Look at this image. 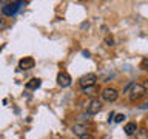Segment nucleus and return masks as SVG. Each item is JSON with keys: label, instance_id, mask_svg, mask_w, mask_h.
Masks as SVG:
<instances>
[{"label": "nucleus", "instance_id": "obj_1", "mask_svg": "<svg viewBox=\"0 0 148 139\" xmlns=\"http://www.w3.org/2000/svg\"><path fill=\"white\" fill-rule=\"evenodd\" d=\"M128 93H130V99L131 100H139L147 91H145V88H143V85H140V83H133Z\"/></svg>", "mask_w": 148, "mask_h": 139}, {"label": "nucleus", "instance_id": "obj_2", "mask_svg": "<svg viewBox=\"0 0 148 139\" xmlns=\"http://www.w3.org/2000/svg\"><path fill=\"white\" fill-rule=\"evenodd\" d=\"M96 82H97V76H96V74H92V73H88V74H85V76H82L80 81H79V83H80L83 88L94 87Z\"/></svg>", "mask_w": 148, "mask_h": 139}, {"label": "nucleus", "instance_id": "obj_3", "mask_svg": "<svg viewBox=\"0 0 148 139\" xmlns=\"http://www.w3.org/2000/svg\"><path fill=\"white\" fill-rule=\"evenodd\" d=\"M20 5H23V2H11V3H6V5L2 8V12L5 14V16H14V14L18 11Z\"/></svg>", "mask_w": 148, "mask_h": 139}, {"label": "nucleus", "instance_id": "obj_4", "mask_svg": "<svg viewBox=\"0 0 148 139\" xmlns=\"http://www.w3.org/2000/svg\"><path fill=\"white\" fill-rule=\"evenodd\" d=\"M117 96H119V93L113 87H108V88H105V90L102 91V99L106 100V102H114L116 99H117Z\"/></svg>", "mask_w": 148, "mask_h": 139}, {"label": "nucleus", "instance_id": "obj_5", "mask_svg": "<svg viewBox=\"0 0 148 139\" xmlns=\"http://www.w3.org/2000/svg\"><path fill=\"white\" fill-rule=\"evenodd\" d=\"M57 85L62 87V88L69 87V85H71V76H69L66 71H60L57 74Z\"/></svg>", "mask_w": 148, "mask_h": 139}, {"label": "nucleus", "instance_id": "obj_6", "mask_svg": "<svg viewBox=\"0 0 148 139\" xmlns=\"http://www.w3.org/2000/svg\"><path fill=\"white\" fill-rule=\"evenodd\" d=\"M73 133L76 134V136H79V138H86L88 136V128H86V125H83V124H74L73 125Z\"/></svg>", "mask_w": 148, "mask_h": 139}, {"label": "nucleus", "instance_id": "obj_7", "mask_svg": "<svg viewBox=\"0 0 148 139\" xmlns=\"http://www.w3.org/2000/svg\"><path fill=\"white\" fill-rule=\"evenodd\" d=\"M100 110H102V102L99 99H92L90 104H88V107H86L88 114H96V113H99Z\"/></svg>", "mask_w": 148, "mask_h": 139}, {"label": "nucleus", "instance_id": "obj_8", "mask_svg": "<svg viewBox=\"0 0 148 139\" xmlns=\"http://www.w3.org/2000/svg\"><path fill=\"white\" fill-rule=\"evenodd\" d=\"M34 65H36V62L32 57H23L18 62V68L20 70H31V68H34Z\"/></svg>", "mask_w": 148, "mask_h": 139}, {"label": "nucleus", "instance_id": "obj_9", "mask_svg": "<svg viewBox=\"0 0 148 139\" xmlns=\"http://www.w3.org/2000/svg\"><path fill=\"white\" fill-rule=\"evenodd\" d=\"M125 134H128V136H133L134 133H137V125L136 122H128L127 125H125Z\"/></svg>", "mask_w": 148, "mask_h": 139}, {"label": "nucleus", "instance_id": "obj_10", "mask_svg": "<svg viewBox=\"0 0 148 139\" xmlns=\"http://www.w3.org/2000/svg\"><path fill=\"white\" fill-rule=\"evenodd\" d=\"M42 85V81H40V79H31V81L29 82H26V88H28V90H36V88H39Z\"/></svg>", "mask_w": 148, "mask_h": 139}, {"label": "nucleus", "instance_id": "obj_11", "mask_svg": "<svg viewBox=\"0 0 148 139\" xmlns=\"http://www.w3.org/2000/svg\"><path fill=\"white\" fill-rule=\"evenodd\" d=\"M114 120L117 124H120V122H123L125 120V114H116V118H114Z\"/></svg>", "mask_w": 148, "mask_h": 139}, {"label": "nucleus", "instance_id": "obj_12", "mask_svg": "<svg viewBox=\"0 0 148 139\" xmlns=\"http://www.w3.org/2000/svg\"><path fill=\"white\" fill-rule=\"evenodd\" d=\"M140 68H142V70H148V57H145V59L140 62Z\"/></svg>", "mask_w": 148, "mask_h": 139}, {"label": "nucleus", "instance_id": "obj_13", "mask_svg": "<svg viewBox=\"0 0 148 139\" xmlns=\"http://www.w3.org/2000/svg\"><path fill=\"white\" fill-rule=\"evenodd\" d=\"M105 42H106V45H108V46H113V45H114V40H113V37H106V39H105Z\"/></svg>", "mask_w": 148, "mask_h": 139}, {"label": "nucleus", "instance_id": "obj_14", "mask_svg": "<svg viewBox=\"0 0 148 139\" xmlns=\"http://www.w3.org/2000/svg\"><path fill=\"white\" fill-rule=\"evenodd\" d=\"M147 138H148V134L145 131H140V133L137 134V139H147Z\"/></svg>", "mask_w": 148, "mask_h": 139}, {"label": "nucleus", "instance_id": "obj_15", "mask_svg": "<svg viewBox=\"0 0 148 139\" xmlns=\"http://www.w3.org/2000/svg\"><path fill=\"white\" fill-rule=\"evenodd\" d=\"M83 91H85V94H94V93H92V87H90V88H83Z\"/></svg>", "mask_w": 148, "mask_h": 139}, {"label": "nucleus", "instance_id": "obj_16", "mask_svg": "<svg viewBox=\"0 0 148 139\" xmlns=\"http://www.w3.org/2000/svg\"><path fill=\"white\" fill-rule=\"evenodd\" d=\"M114 118H116V114H114V113H111V114H110V118H108V122L111 124V122L114 120Z\"/></svg>", "mask_w": 148, "mask_h": 139}, {"label": "nucleus", "instance_id": "obj_17", "mask_svg": "<svg viewBox=\"0 0 148 139\" xmlns=\"http://www.w3.org/2000/svg\"><path fill=\"white\" fill-rule=\"evenodd\" d=\"M3 28H5V20H3V19H0V30H3Z\"/></svg>", "mask_w": 148, "mask_h": 139}, {"label": "nucleus", "instance_id": "obj_18", "mask_svg": "<svg viewBox=\"0 0 148 139\" xmlns=\"http://www.w3.org/2000/svg\"><path fill=\"white\" fill-rule=\"evenodd\" d=\"M143 88H145V91H148V81H147L145 83H143Z\"/></svg>", "mask_w": 148, "mask_h": 139}, {"label": "nucleus", "instance_id": "obj_19", "mask_svg": "<svg viewBox=\"0 0 148 139\" xmlns=\"http://www.w3.org/2000/svg\"><path fill=\"white\" fill-rule=\"evenodd\" d=\"M140 108H143V110H145V108H148V102H147V104H145V105H142V107H140Z\"/></svg>", "mask_w": 148, "mask_h": 139}]
</instances>
